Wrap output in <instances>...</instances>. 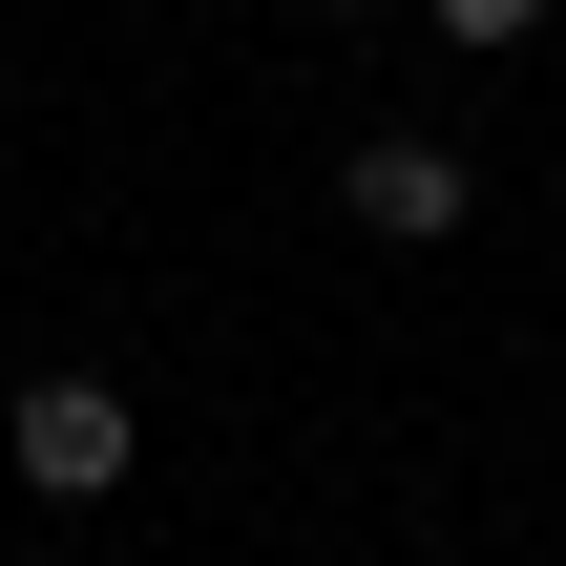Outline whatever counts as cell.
Returning <instances> with one entry per match:
<instances>
[{"label": "cell", "instance_id": "cell-1", "mask_svg": "<svg viewBox=\"0 0 566 566\" xmlns=\"http://www.w3.org/2000/svg\"><path fill=\"white\" fill-rule=\"evenodd\" d=\"M336 210H357V231H378V252H441V231H462V210H483V168H462V147H441V126H378V147H357V168H336Z\"/></svg>", "mask_w": 566, "mask_h": 566}, {"label": "cell", "instance_id": "cell-2", "mask_svg": "<svg viewBox=\"0 0 566 566\" xmlns=\"http://www.w3.org/2000/svg\"><path fill=\"white\" fill-rule=\"evenodd\" d=\"M0 441H21V483H42V504H105V483H126V399H105V378H21V420H0Z\"/></svg>", "mask_w": 566, "mask_h": 566}, {"label": "cell", "instance_id": "cell-3", "mask_svg": "<svg viewBox=\"0 0 566 566\" xmlns=\"http://www.w3.org/2000/svg\"><path fill=\"white\" fill-rule=\"evenodd\" d=\"M420 21H441L462 63H525V42H546V0H420Z\"/></svg>", "mask_w": 566, "mask_h": 566}]
</instances>
